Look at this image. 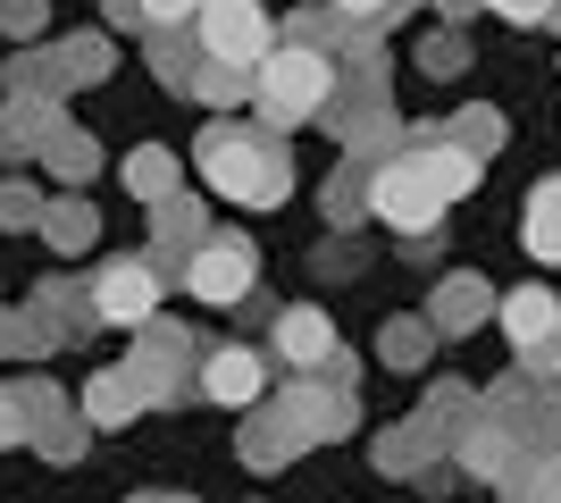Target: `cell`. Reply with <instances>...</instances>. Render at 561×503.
<instances>
[{"label":"cell","mask_w":561,"mask_h":503,"mask_svg":"<svg viewBox=\"0 0 561 503\" xmlns=\"http://www.w3.org/2000/svg\"><path fill=\"white\" fill-rule=\"evenodd\" d=\"M519 461H528V445H519L494 411H478V420L461 428V445H453V470H461V479H486V487H503Z\"/></svg>","instance_id":"12"},{"label":"cell","mask_w":561,"mask_h":503,"mask_svg":"<svg viewBox=\"0 0 561 503\" xmlns=\"http://www.w3.org/2000/svg\"><path fill=\"white\" fill-rule=\"evenodd\" d=\"M126 193H135L142 210H160L168 193H185V168H176V151H168V144L126 151Z\"/></svg>","instance_id":"22"},{"label":"cell","mask_w":561,"mask_h":503,"mask_svg":"<svg viewBox=\"0 0 561 503\" xmlns=\"http://www.w3.org/2000/svg\"><path fill=\"white\" fill-rule=\"evenodd\" d=\"M486 9H494V18H512V25H545L561 0H486Z\"/></svg>","instance_id":"38"},{"label":"cell","mask_w":561,"mask_h":503,"mask_svg":"<svg viewBox=\"0 0 561 503\" xmlns=\"http://www.w3.org/2000/svg\"><path fill=\"white\" fill-rule=\"evenodd\" d=\"M50 344H59V335H50L34 311H0V361H43Z\"/></svg>","instance_id":"31"},{"label":"cell","mask_w":561,"mask_h":503,"mask_svg":"<svg viewBox=\"0 0 561 503\" xmlns=\"http://www.w3.org/2000/svg\"><path fill=\"white\" fill-rule=\"evenodd\" d=\"M202 176H210L227 202H243V210H277L285 193H294L285 135H268L260 118H210L202 126Z\"/></svg>","instance_id":"1"},{"label":"cell","mask_w":561,"mask_h":503,"mask_svg":"<svg viewBox=\"0 0 561 503\" xmlns=\"http://www.w3.org/2000/svg\"><path fill=\"white\" fill-rule=\"evenodd\" d=\"M377 176H369V160H344L335 168V185H328V218L335 227H360V218H377Z\"/></svg>","instance_id":"26"},{"label":"cell","mask_w":561,"mask_h":503,"mask_svg":"<svg viewBox=\"0 0 561 503\" xmlns=\"http://www.w3.org/2000/svg\"><path fill=\"white\" fill-rule=\"evenodd\" d=\"M494 319H503V335H512L519 353H537L545 335H561V302L545 286H519V294H503L494 302Z\"/></svg>","instance_id":"19"},{"label":"cell","mask_w":561,"mask_h":503,"mask_svg":"<svg viewBox=\"0 0 561 503\" xmlns=\"http://www.w3.org/2000/svg\"><path fill=\"white\" fill-rule=\"evenodd\" d=\"M268 353H277L285 369H328L344 344H335V319L319 311V302H285V311L268 319Z\"/></svg>","instance_id":"10"},{"label":"cell","mask_w":561,"mask_h":503,"mask_svg":"<svg viewBox=\"0 0 561 503\" xmlns=\"http://www.w3.org/2000/svg\"><path fill=\"white\" fill-rule=\"evenodd\" d=\"M142 50H151V76H160L168 93H193V76H202V59H210L193 25H151V34H142Z\"/></svg>","instance_id":"18"},{"label":"cell","mask_w":561,"mask_h":503,"mask_svg":"<svg viewBox=\"0 0 561 503\" xmlns=\"http://www.w3.org/2000/svg\"><path fill=\"white\" fill-rule=\"evenodd\" d=\"M427 344H436L427 311H420V319H386V328H377V361H386V369H420Z\"/></svg>","instance_id":"28"},{"label":"cell","mask_w":561,"mask_h":503,"mask_svg":"<svg viewBox=\"0 0 561 503\" xmlns=\"http://www.w3.org/2000/svg\"><path fill=\"white\" fill-rule=\"evenodd\" d=\"M50 126H59V101H25V93H9V110H0V160L43 151V144H50Z\"/></svg>","instance_id":"21"},{"label":"cell","mask_w":561,"mask_h":503,"mask_svg":"<svg viewBox=\"0 0 561 503\" xmlns=\"http://www.w3.org/2000/svg\"><path fill=\"white\" fill-rule=\"evenodd\" d=\"M494 302H503V294H494L486 277H445V286L427 294V328L436 335H469V328H486Z\"/></svg>","instance_id":"16"},{"label":"cell","mask_w":561,"mask_h":503,"mask_svg":"<svg viewBox=\"0 0 561 503\" xmlns=\"http://www.w3.org/2000/svg\"><path fill=\"white\" fill-rule=\"evenodd\" d=\"M160 294H168V277L151 261H101L93 268V311H101V328H151L160 319Z\"/></svg>","instance_id":"6"},{"label":"cell","mask_w":561,"mask_h":503,"mask_svg":"<svg viewBox=\"0 0 561 503\" xmlns=\"http://www.w3.org/2000/svg\"><path fill=\"white\" fill-rule=\"evenodd\" d=\"M453 144H461V151H478V160H486V151L503 144V118H494V110H461V126H453Z\"/></svg>","instance_id":"33"},{"label":"cell","mask_w":561,"mask_h":503,"mask_svg":"<svg viewBox=\"0 0 561 503\" xmlns=\"http://www.w3.org/2000/svg\"><path fill=\"white\" fill-rule=\"evenodd\" d=\"M335 50H310V43H277L268 59L252 68V118L268 135H294L302 118H328L335 101Z\"/></svg>","instance_id":"2"},{"label":"cell","mask_w":561,"mask_h":503,"mask_svg":"<svg viewBox=\"0 0 561 503\" xmlns=\"http://www.w3.org/2000/svg\"><path fill=\"white\" fill-rule=\"evenodd\" d=\"M34 319H43L59 344H84V335L101 328L93 311V286H68V277H43V294H34Z\"/></svg>","instance_id":"17"},{"label":"cell","mask_w":561,"mask_h":503,"mask_svg":"<svg viewBox=\"0 0 561 503\" xmlns=\"http://www.w3.org/2000/svg\"><path fill=\"white\" fill-rule=\"evenodd\" d=\"M402 9H411V0H394V18H402Z\"/></svg>","instance_id":"44"},{"label":"cell","mask_w":561,"mask_h":503,"mask_svg":"<svg viewBox=\"0 0 561 503\" xmlns=\"http://www.w3.org/2000/svg\"><path fill=\"white\" fill-rule=\"evenodd\" d=\"M34 160H43L59 185H93V176H101V144L84 135V126H50V144L34 151Z\"/></svg>","instance_id":"23"},{"label":"cell","mask_w":561,"mask_h":503,"mask_svg":"<svg viewBox=\"0 0 561 503\" xmlns=\"http://www.w3.org/2000/svg\"><path fill=\"white\" fill-rule=\"evenodd\" d=\"M436 454H453V445H445L436 428H427V420H402V428H386V436H377V454H369V461L386 470V479H427V470H445Z\"/></svg>","instance_id":"14"},{"label":"cell","mask_w":561,"mask_h":503,"mask_svg":"<svg viewBox=\"0 0 561 503\" xmlns=\"http://www.w3.org/2000/svg\"><path fill=\"white\" fill-rule=\"evenodd\" d=\"M369 202H377V218H386L394 236H427V227H436V210H445V193L411 168V151L377 168V193H369Z\"/></svg>","instance_id":"9"},{"label":"cell","mask_w":561,"mask_h":503,"mask_svg":"<svg viewBox=\"0 0 561 503\" xmlns=\"http://www.w3.org/2000/svg\"><path fill=\"white\" fill-rule=\"evenodd\" d=\"M193 34H202V50L227 59V68H260V59L285 43V25L268 18L260 0H210V9L193 18Z\"/></svg>","instance_id":"4"},{"label":"cell","mask_w":561,"mask_h":503,"mask_svg":"<svg viewBox=\"0 0 561 503\" xmlns=\"http://www.w3.org/2000/svg\"><path fill=\"white\" fill-rule=\"evenodd\" d=\"M252 277H260L252 236H210L193 252V268H185V294L210 302V311H234V302H252Z\"/></svg>","instance_id":"5"},{"label":"cell","mask_w":561,"mask_h":503,"mask_svg":"<svg viewBox=\"0 0 561 503\" xmlns=\"http://www.w3.org/2000/svg\"><path fill=\"white\" fill-rule=\"evenodd\" d=\"M59 68H68V84H101V76H110V43H101V34H68V43H59Z\"/></svg>","instance_id":"32"},{"label":"cell","mask_w":561,"mask_h":503,"mask_svg":"<svg viewBox=\"0 0 561 503\" xmlns=\"http://www.w3.org/2000/svg\"><path fill=\"white\" fill-rule=\"evenodd\" d=\"M9 93H25V101H68V68H59V50H18V59H9Z\"/></svg>","instance_id":"27"},{"label":"cell","mask_w":561,"mask_h":503,"mask_svg":"<svg viewBox=\"0 0 561 503\" xmlns=\"http://www.w3.org/2000/svg\"><path fill=\"white\" fill-rule=\"evenodd\" d=\"M43 210L50 202L34 185H0V227H43Z\"/></svg>","instance_id":"34"},{"label":"cell","mask_w":561,"mask_h":503,"mask_svg":"<svg viewBox=\"0 0 561 503\" xmlns=\"http://www.w3.org/2000/svg\"><path fill=\"white\" fill-rule=\"evenodd\" d=\"M302 454H310V445H302V428L277 411V395L243 411V428H234V461H243V470L268 479V470H285V461H302Z\"/></svg>","instance_id":"11"},{"label":"cell","mask_w":561,"mask_h":503,"mask_svg":"<svg viewBox=\"0 0 561 503\" xmlns=\"http://www.w3.org/2000/svg\"><path fill=\"white\" fill-rule=\"evenodd\" d=\"M0 34H43V0H0Z\"/></svg>","instance_id":"37"},{"label":"cell","mask_w":561,"mask_h":503,"mask_svg":"<svg viewBox=\"0 0 561 503\" xmlns=\"http://www.w3.org/2000/svg\"><path fill=\"white\" fill-rule=\"evenodd\" d=\"M101 18L126 25V34H151V9H142V0H101Z\"/></svg>","instance_id":"40"},{"label":"cell","mask_w":561,"mask_h":503,"mask_svg":"<svg viewBox=\"0 0 561 503\" xmlns=\"http://www.w3.org/2000/svg\"><path fill=\"white\" fill-rule=\"evenodd\" d=\"M202 395H210V403H227V411H252V403H268V395H277V361L252 353V344H218V353L202 361Z\"/></svg>","instance_id":"8"},{"label":"cell","mask_w":561,"mask_h":503,"mask_svg":"<svg viewBox=\"0 0 561 503\" xmlns=\"http://www.w3.org/2000/svg\"><path fill=\"white\" fill-rule=\"evenodd\" d=\"M503 503H561V454H528L503 479Z\"/></svg>","instance_id":"30"},{"label":"cell","mask_w":561,"mask_h":503,"mask_svg":"<svg viewBox=\"0 0 561 503\" xmlns=\"http://www.w3.org/2000/svg\"><path fill=\"white\" fill-rule=\"evenodd\" d=\"M126 503H193V495H126Z\"/></svg>","instance_id":"43"},{"label":"cell","mask_w":561,"mask_h":503,"mask_svg":"<svg viewBox=\"0 0 561 503\" xmlns=\"http://www.w3.org/2000/svg\"><path fill=\"white\" fill-rule=\"evenodd\" d=\"M277 411L302 428V445H335V436L360 428V395H352V378H335V369H294V378L277 386Z\"/></svg>","instance_id":"3"},{"label":"cell","mask_w":561,"mask_h":503,"mask_svg":"<svg viewBox=\"0 0 561 503\" xmlns=\"http://www.w3.org/2000/svg\"><path fill=\"white\" fill-rule=\"evenodd\" d=\"M193 101H202V110H243V101H252V68L202 59V76H193Z\"/></svg>","instance_id":"29"},{"label":"cell","mask_w":561,"mask_h":503,"mask_svg":"<svg viewBox=\"0 0 561 503\" xmlns=\"http://www.w3.org/2000/svg\"><path fill=\"white\" fill-rule=\"evenodd\" d=\"M84 436H93V420H84V403H59V411H50V420H34V454L68 470V461H84Z\"/></svg>","instance_id":"24"},{"label":"cell","mask_w":561,"mask_h":503,"mask_svg":"<svg viewBox=\"0 0 561 503\" xmlns=\"http://www.w3.org/2000/svg\"><path fill=\"white\" fill-rule=\"evenodd\" d=\"M34 236H43L50 252H59V261H68V252H93V236H101V210L84 202V193H59V202L43 210V227H34Z\"/></svg>","instance_id":"20"},{"label":"cell","mask_w":561,"mask_h":503,"mask_svg":"<svg viewBox=\"0 0 561 503\" xmlns=\"http://www.w3.org/2000/svg\"><path fill=\"white\" fill-rule=\"evenodd\" d=\"M210 243V210H202V193H168L160 210H151V268H160L168 286H185L193 252Z\"/></svg>","instance_id":"7"},{"label":"cell","mask_w":561,"mask_h":503,"mask_svg":"<svg viewBox=\"0 0 561 503\" xmlns=\"http://www.w3.org/2000/svg\"><path fill=\"white\" fill-rule=\"evenodd\" d=\"M436 9H445V18H469V9H478V0H436Z\"/></svg>","instance_id":"42"},{"label":"cell","mask_w":561,"mask_h":503,"mask_svg":"<svg viewBox=\"0 0 561 503\" xmlns=\"http://www.w3.org/2000/svg\"><path fill=\"white\" fill-rule=\"evenodd\" d=\"M411 168H420V176L445 193V202L478 193V176H486V160H478V151H461L453 135H420V144H411Z\"/></svg>","instance_id":"15"},{"label":"cell","mask_w":561,"mask_h":503,"mask_svg":"<svg viewBox=\"0 0 561 503\" xmlns=\"http://www.w3.org/2000/svg\"><path fill=\"white\" fill-rule=\"evenodd\" d=\"M335 18H352V25H377V18H394V0H328Z\"/></svg>","instance_id":"41"},{"label":"cell","mask_w":561,"mask_h":503,"mask_svg":"<svg viewBox=\"0 0 561 503\" xmlns=\"http://www.w3.org/2000/svg\"><path fill=\"white\" fill-rule=\"evenodd\" d=\"M142 9H151V25H193L210 0H142Z\"/></svg>","instance_id":"39"},{"label":"cell","mask_w":561,"mask_h":503,"mask_svg":"<svg viewBox=\"0 0 561 503\" xmlns=\"http://www.w3.org/2000/svg\"><path fill=\"white\" fill-rule=\"evenodd\" d=\"M461 59H469V43H461V34H427V43H420V68H427V76H453Z\"/></svg>","instance_id":"35"},{"label":"cell","mask_w":561,"mask_h":503,"mask_svg":"<svg viewBox=\"0 0 561 503\" xmlns=\"http://www.w3.org/2000/svg\"><path fill=\"white\" fill-rule=\"evenodd\" d=\"M519 236H528V252L537 261L561 268V176H545L537 193H528V218H519Z\"/></svg>","instance_id":"25"},{"label":"cell","mask_w":561,"mask_h":503,"mask_svg":"<svg viewBox=\"0 0 561 503\" xmlns=\"http://www.w3.org/2000/svg\"><path fill=\"white\" fill-rule=\"evenodd\" d=\"M9 445H34V420H25L18 386H0V454H9Z\"/></svg>","instance_id":"36"},{"label":"cell","mask_w":561,"mask_h":503,"mask_svg":"<svg viewBox=\"0 0 561 503\" xmlns=\"http://www.w3.org/2000/svg\"><path fill=\"white\" fill-rule=\"evenodd\" d=\"M76 403H84V420H93V428H126V420H142V411H151V386H142L135 361H117V369H93V378H84V395H76Z\"/></svg>","instance_id":"13"}]
</instances>
